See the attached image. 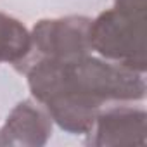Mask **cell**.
<instances>
[{
  "instance_id": "3",
  "label": "cell",
  "mask_w": 147,
  "mask_h": 147,
  "mask_svg": "<svg viewBox=\"0 0 147 147\" xmlns=\"http://www.w3.org/2000/svg\"><path fill=\"white\" fill-rule=\"evenodd\" d=\"M90 23L92 19L85 16H66L38 21L30 33L31 54L28 59L47 57L71 61L90 54Z\"/></svg>"
},
{
  "instance_id": "5",
  "label": "cell",
  "mask_w": 147,
  "mask_h": 147,
  "mask_svg": "<svg viewBox=\"0 0 147 147\" xmlns=\"http://www.w3.org/2000/svg\"><path fill=\"white\" fill-rule=\"evenodd\" d=\"M52 135V119L33 100L19 102L0 128V145L42 147Z\"/></svg>"
},
{
  "instance_id": "6",
  "label": "cell",
  "mask_w": 147,
  "mask_h": 147,
  "mask_svg": "<svg viewBox=\"0 0 147 147\" xmlns=\"http://www.w3.org/2000/svg\"><path fill=\"white\" fill-rule=\"evenodd\" d=\"M30 54L31 35L28 28L19 19L0 11V62H9L21 69Z\"/></svg>"
},
{
  "instance_id": "4",
  "label": "cell",
  "mask_w": 147,
  "mask_h": 147,
  "mask_svg": "<svg viewBox=\"0 0 147 147\" xmlns=\"http://www.w3.org/2000/svg\"><path fill=\"white\" fill-rule=\"evenodd\" d=\"M147 114L144 109L130 106H116L99 111L88 145L111 147V145H145Z\"/></svg>"
},
{
  "instance_id": "2",
  "label": "cell",
  "mask_w": 147,
  "mask_h": 147,
  "mask_svg": "<svg viewBox=\"0 0 147 147\" xmlns=\"http://www.w3.org/2000/svg\"><path fill=\"white\" fill-rule=\"evenodd\" d=\"M145 0H114L90 23V47L100 57L145 73Z\"/></svg>"
},
{
  "instance_id": "1",
  "label": "cell",
  "mask_w": 147,
  "mask_h": 147,
  "mask_svg": "<svg viewBox=\"0 0 147 147\" xmlns=\"http://www.w3.org/2000/svg\"><path fill=\"white\" fill-rule=\"evenodd\" d=\"M21 71L50 119L73 135H88L106 102L142 100L147 92L144 73L90 54L71 61L33 57Z\"/></svg>"
}]
</instances>
